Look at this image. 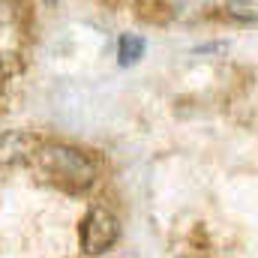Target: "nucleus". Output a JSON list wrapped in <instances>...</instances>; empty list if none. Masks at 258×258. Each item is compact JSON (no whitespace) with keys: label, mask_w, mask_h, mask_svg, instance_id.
I'll use <instances>...</instances> for the list:
<instances>
[{"label":"nucleus","mask_w":258,"mask_h":258,"mask_svg":"<svg viewBox=\"0 0 258 258\" xmlns=\"http://www.w3.org/2000/svg\"><path fill=\"white\" fill-rule=\"evenodd\" d=\"M39 162H42V168L51 177H57L63 186H72V189H87L93 183V177H96L93 159L84 150L69 147V144H48V147H42Z\"/></svg>","instance_id":"1"},{"label":"nucleus","mask_w":258,"mask_h":258,"mask_svg":"<svg viewBox=\"0 0 258 258\" xmlns=\"http://www.w3.org/2000/svg\"><path fill=\"white\" fill-rule=\"evenodd\" d=\"M120 237L117 216L108 207H90L81 222V252L84 255H102L108 252Z\"/></svg>","instance_id":"2"},{"label":"nucleus","mask_w":258,"mask_h":258,"mask_svg":"<svg viewBox=\"0 0 258 258\" xmlns=\"http://www.w3.org/2000/svg\"><path fill=\"white\" fill-rule=\"evenodd\" d=\"M225 12L237 21H258V0H225Z\"/></svg>","instance_id":"5"},{"label":"nucleus","mask_w":258,"mask_h":258,"mask_svg":"<svg viewBox=\"0 0 258 258\" xmlns=\"http://www.w3.org/2000/svg\"><path fill=\"white\" fill-rule=\"evenodd\" d=\"M45 3H57V0H45Z\"/></svg>","instance_id":"6"},{"label":"nucleus","mask_w":258,"mask_h":258,"mask_svg":"<svg viewBox=\"0 0 258 258\" xmlns=\"http://www.w3.org/2000/svg\"><path fill=\"white\" fill-rule=\"evenodd\" d=\"M39 147V138L30 132H3L0 135V165H18L30 159Z\"/></svg>","instance_id":"3"},{"label":"nucleus","mask_w":258,"mask_h":258,"mask_svg":"<svg viewBox=\"0 0 258 258\" xmlns=\"http://www.w3.org/2000/svg\"><path fill=\"white\" fill-rule=\"evenodd\" d=\"M141 54H144V39H141L138 33H123V36H120V45H117V57H120V63L123 66L138 63Z\"/></svg>","instance_id":"4"}]
</instances>
